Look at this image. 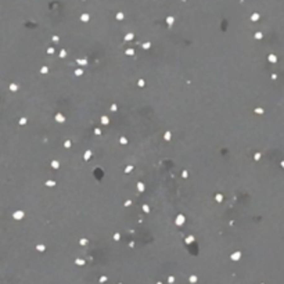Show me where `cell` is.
Wrapping results in <instances>:
<instances>
[{
  "mask_svg": "<svg viewBox=\"0 0 284 284\" xmlns=\"http://www.w3.org/2000/svg\"><path fill=\"white\" fill-rule=\"evenodd\" d=\"M222 224H223V223H222ZM155 232H157V229L155 230H154V232H153V234H151V238H153V240H162V238H166V237H171V236H172L173 234V233H175L176 232V230H175V232H173L172 233V234H168V236H164V237H158V236H155ZM222 234H223V233H222ZM176 236V234H175ZM220 237H222V236H220ZM219 240H220V238H219ZM173 242H176V241H182V240H175V237H173V240H172ZM186 242V241H184ZM216 242L218 241H215V242H212V244H216ZM212 244H208V245H212ZM186 245H189V247H208V245H191V244H187V242H186Z\"/></svg>",
  "mask_w": 284,
  "mask_h": 284,
  "instance_id": "obj_1",
  "label": "cell"
}]
</instances>
